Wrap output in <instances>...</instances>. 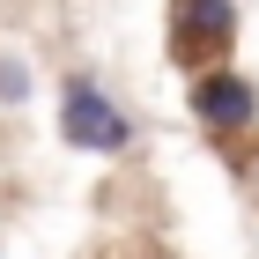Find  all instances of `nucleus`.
I'll list each match as a JSON object with an SVG mask.
<instances>
[{
	"label": "nucleus",
	"instance_id": "f257e3e1",
	"mask_svg": "<svg viewBox=\"0 0 259 259\" xmlns=\"http://www.w3.org/2000/svg\"><path fill=\"white\" fill-rule=\"evenodd\" d=\"M60 134H67V148H89V156L134 148V119H126L119 104L104 97V81H89V74H67V89H60Z\"/></svg>",
	"mask_w": 259,
	"mask_h": 259
},
{
	"label": "nucleus",
	"instance_id": "f03ea898",
	"mask_svg": "<svg viewBox=\"0 0 259 259\" xmlns=\"http://www.w3.org/2000/svg\"><path fill=\"white\" fill-rule=\"evenodd\" d=\"M185 104H193V119L207 126V134H244V126H259V89L237 74V67H222V60L193 74Z\"/></svg>",
	"mask_w": 259,
	"mask_h": 259
},
{
	"label": "nucleus",
	"instance_id": "7ed1b4c3",
	"mask_svg": "<svg viewBox=\"0 0 259 259\" xmlns=\"http://www.w3.org/2000/svg\"><path fill=\"white\" fill-rule=\"evenodd\" d=\"M170 37H178V52H222L237 37V0H178Z\"/></svg>",
	"mask_w": 259,
	"mask_h": 259
},
{
	"label": "nucleus",
	"instance_id": "20e7f679",
	"mask_svg": "<svg viewBox=\"0 0 259 259\" xmlns=\"http://www.w3.org/2000/svg\"><path fill=\"white\" fill-rule=\"evenodd\" d=\"M0 97H8V104H22V97H30V74H22L15 60H0Z\"/></svg>",
	"mask_w": 259,
	"mask_h": 259
}]
</instances>
